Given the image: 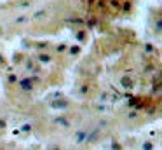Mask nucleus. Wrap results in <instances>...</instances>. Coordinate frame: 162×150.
<instances>
[{
  "label": "nucleus",
  "instance_id": "nucleus-1",
  "mask_svg": "<svg viewBox=\"0 0 162 150\" xmlns=\"http://www.w3.org/2000/svg\"><path fill=\"white\" fill-rule=\"evenodd\" d=\"M19 86H21L23 91L30 93L33 89V79H21V81H19Z\"/></svg>",
  "mask_w": 162,
  "mask_h": 150
},
{
  "label": "nucleus",
  "instance_id": "nucleus-2",
  "mask_svg": "<svg viewBox=\"0 0 162 150\" xmlns=\"http://www.w3.org/2000/svg\"><path fill=\"white\" fill-rule=\"evenodd\" d=\"M49 105H51V108H66L68 107V101L66 100H54Z\"/></svg>",
  "mask_w": 162,
  "mask_h": 150
},
{
  "label": "nucleus",
  "instance_id": "nucleus-3",
  "mask_svg": "<svg viewBox=\"0 0 162 150\" xmlns=\"http://www.w3.org/2000/svg\"><path fill=\"white\" fill-rule=\"evenodd\" d=\"M120 86H124L125 89H133L134 82H133V79H131V77H127V75H125V77H122V79H120Z\"/></svg>",
  "mask_w": 162,
  "mask_h": 150
},
{
  "label": "nucleus",
  "instance_id": "nucleus-4",
  "mask_svg": "<svg viewBox=\"0 0 162 150\" xmlns=\"http://www.w3.org/2000/svg\"><path fill=\"white\" fill-rule=\"evenodd\" d=\"M99 134H101V131H99V129H94V133H87L86 143H91V141H96V140L99 138Z\"/></svg>",
  "mask_w": 162,
  "mask_h": 150
},
{
  "label": "nucleus",
  "instance_id": "nucleus-5",
  "mask_svg": "<svg viewBox=\"0 0 162 150\" xmlns=\"http://www.w3.org/2000/svg\"><path fill=\"white\" fill-rule=\"evenodd\" d=\"M52 122L60 124V126H63V128H70V124H71L66 117H56V119H52Z\"/></svg>",
  "mask_w": 162,
  "mask_h": 150
},
{
  "label": "nucleus",
  "instance_id": "nucleus-6",
  "mask_svg": "<svg viewBox=\"0 0 162 150\" xmlns=\"http://www.w3.org/2000/svg\"><path fill=\"white\" fill-rule=\"evenodd\" d=\"M86 138H87V131H80V133H77V136H75V140H77L79 145L86 143Z\"/></svg>",
  "mask_w": 162,
  "mask_h": 150
},
{
  "label": "nucleus",
  "instance_id": "nucleus-7",
  "mask_svg": "<svg viewBox=\"0 0 162 150\" xmlns=\"http://www.w3.org/2000/svg\"><path fill=\"white\" fill-rule=\"evenodd\" d=\"M37 59L40 63H49V61H51V56H49V54H38Z\"/></svg>",
  "mask_w": 162,
  "mask_h": 150
},
{
  "label": "nucleus",
  "instance_id": "nucleus-8",
  "mask_svg": "<svg viewBox=\"0 0 162 150\" xmlns=\"http://www.w3.org/2000/svg\"><path fill=\"white\" fill-rule=\"evenodd\" d=\"M47 16V9H42V11H38V12H35L33 14V18L35 19H42V18H45Z\"/></svg>",
  "mask_w": 162,
  "mask_h": 150
},
{
  "label": "nucleus",
  "instance_id": "nucleus-9",
  "mask_svg": "<svg viewBox=\"0 0 162 150\" xmlns=\"http://www.w3.org/2000/svg\"><path fill=\"white\" fill-rule=\"evenodd\" d=\"M96 23H98V21H96V18H91V19L87 21V26H91V28H92V26H96Z\"/></svg>",
  "mask_w": 162,
  "mask_h": 150
},
{
  "label": "nucleus",
  "instance_id": "nucleus-10",
  "mask_svg": "<svg viewBox=\"0 0 162 150\" xmlns=\"http://www.w3.org/2000/svg\"><path fill=\"white\" fill-rule=\"evenodd\" d=\"M16 23H17V25H19V23H26V18H25V16H19L16 19Z\"/></svg>",
  "mask_w": 162,
  "mask_h": 150
},
{
  "label": "nucleus",
  "instance_id": "nucleus-11",
  "mask_svg": "<svg viewBox=\"0 0 162 150\" xmlns=\"http://www.w3.org/2000/svg\"><path fill=\"white\" fill-rule=\"evenodd\" d=\"M16 81H17L16 75H9V82H11V84H12V82H16Z\"/></svg>",
  "mask_w": 162,
  "mask_h": 150
},
{
  "label": "nucleus",
  "instance_id": "nucleus-12",
  "mask_svg": "<svg viewBox=\"0 0 162 150\" xmlns=\"http://www.w3.org/2000/svg\"><path fill=\"white\" fill-rule=\"evenodd\" d=\"M87 89H89V87H87V86H84V87L80 89V93H82V94H86V93H87Z\"/></svg>",
  "mask_w": 162,
  "mask_h": 150
},
{
  "label": "nucleus",
  "instance_id": "nucleus-13",
  "mask_svg": "<svg viewBox=\"0 0 162 150\" xmlns=\"http://www.w3.org/2000/svg\"><path fill=\"white\" fill-rule=\"evenodd\" d=\"M0 128H2V129L6 128V120H2V119H0Z\"/></svg>",
  "mask_w": 162,
  "mask_h": 150
},
{
  "label": "nucleus",
  "instance_id": "nucleus-14",
  "mask_svg": "<svg viewBox=\"0 0 162 150\" xmlns=\"http://www.w3.org/2000/svg\"><path fill=\"white\" fill-rule=\"evenodd\" d=\"M92 2H94V0H89V6H92Z\"/></svg>",
  "mask_w": 162,
  "mask_h": 150
}]
</instances>
